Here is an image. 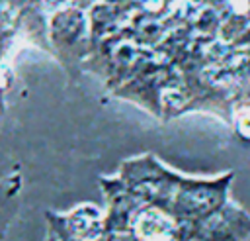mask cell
Masks as SVG:
<instances>
[{
  "label": "cell",
  "instance_id": "obj_1",
  "mask_svg": "<svg viewBox=\"0 0 250 241\" xmlns=\"http://www.w3.org/2000/svg\"><path fill=\"white\" fill-rule=\"evenodd\" d=\"M20 194V174H12L0 182V241L18 210Z\"/></svg>",
  "mask_w": 250,
  "mask_h": 241
}]
</instances>
